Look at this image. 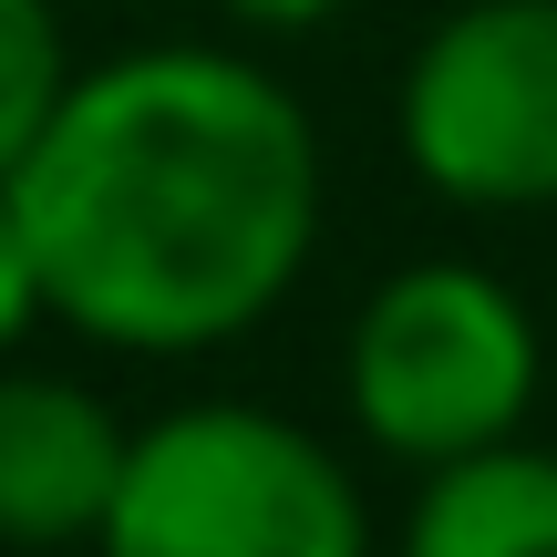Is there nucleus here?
<instances>
[{
    "label": "nucleus",
    "mask_w": 557,
    "mask_h": 557,
    "mask_svg": "<svg viewBox=\"0 0 557 557\" xmlns=\"http://www.w3.org/2000/svg\"><path fill=\"white\" fill-rule=\"evenodd\" d=\"M320 197L310 103L227 41L83 62L11 165L41 310L124 361H197L278 320L320 259Z\"/></svg>",
    "instance_id": "obj_1"
},
{
    "label": "nucleus",
    "mask_w": 557,
    "mask_h": 557,
    "mask_svg": "<svg viewBox=\"0 0 557 557\" xmlns=\"http://www.w3.org/2000/svg\"><path fill=\"white\" fill-rule=\"evenodd\" d=\"M94 557H382V527L331 434L207 393L135 423Z\"/></svg>",
    "instance_id": "obj_2"
},
{
    "label": "nucleus",
    "mask_w": 557,
    "mask_h": 557,
    "mask_svg": "<svg viewBox=\"0 0 557 557\" xmlns=\"http://www.w3.org/2000/svg\"><path fill=\"white\" fill-rule=\"evenodd\" d=\"M547 393V331L485 259H403L361 289L341 331V403L372 455L465 465L485 444H517Z\"/></svg>",
    "instance_id": "obj_3"
},
{
    "label": "nucleus",
    "mask_w": 557,
    "mask_h": 557,
    "mask_svg": "<svg viewBox=\"0 0 557 557\" xmlns=\"http://www.w3.org/2000/svg\"><path fill=\"white\" fill-rule=\"evenodd\" d=\"M393 145L465 218L557 207V0H455L393 83Z\"/></svg>",
    "instance_id": "obj_4"
},
{
    "label": "nucleus",
    "mask_w": 557,
    "mask_h": 557,
    "mask_svg": "<svg viewBox=\"0 0 557 557\" xmlns=\"http://www.w3.org/2000/svg\"><path fill=\"white\" fill-rule=\"evenodd\" d=\"M124 444L135 423L73 372H32L0 361V557H62L94 547L103 506H114Z\"/></svg>",
    "instance_id": "obj_5"
},
{
    "label": "nucleus",
    "mask_w": 557,
    "mask_h": 557,
    "mask_svg": "<svg viewBox=\"0 0 557 557\" xmlns=\"http://www.w3.org/2000/svg\"><path fill=\"white\" fill-rule=\"evenodd\" d=\"M393 557H557V455L517 434L413 475Z\"/></svg>",
    "instance_id": "obj_6"
},
{
    "label": "nucleus",
    "mask_w": 557,
    "mask_h": 557,
    "mask_svg": "<svg viewBox=\"0 0 557 557\" xmlns=\"http://www.w3.org/2000/svg\"><path fill=\"white\" fill-rule=\"evenodd\" d=\"M73 32H62L52 0H0V186H11V165L41 145V124H52V103L73 94Z\"/></svg>",
    "instance_id": "obj_7"
},
{
    "label": "nucleus",
    "mask_w": 557,
    "mask_h": 557,
    "mask_svg": "<svg viewBox=\"0 0 557 557\" xmlns=\"http://www.w3.org/2000/svg\"><path fill=\"white\" fill-rule=\"evenodd\" d=\"M41 320H52L41 310V269H32V238H21V218H11V186H0V361H11Z\"/></svg>",
    "instance_id": "obj_8"
},
{
    "label": "nucleus",
    "mask_w": 557,
    "mask_h": 557,
    "mask_svg": "<svg viewBox=\"0 0 557 557\" xmlns=\"http://www.w3.org/2000/svg\"><path fill=\"white\" fill-rule=\"evenodd\" d=\"M238 32H320V21L341 11V0H218Z\"/></svg>",
    "instance_id": "obj_9"
}]
</instances>
